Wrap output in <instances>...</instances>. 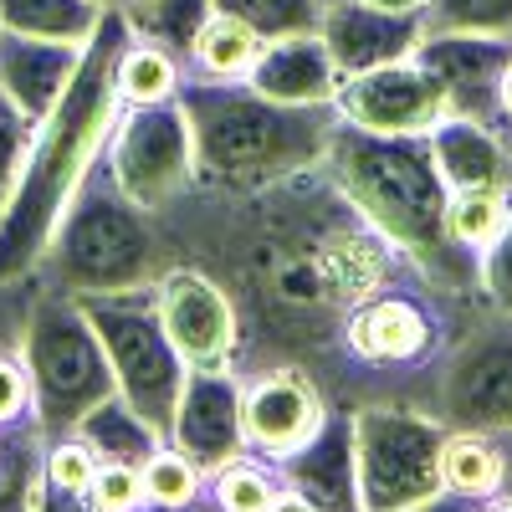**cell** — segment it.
Returning a JSON list of instances; mask_svg holds the SVG:
<instances>
[{
	"label": "cell",
	"instance_id": "6da1fadb",
	"mask_svg": "<svg viewBox=\"0 0 512 512\" xmlns=\"http://www.w3.org/2000/svg\"><path fill=\"white\" fill-rule=\"evenodd\" d=\"M154 221L169 262L205 267L231 292L241 318V379L262 369H303L328 395L344 359L349 313L420 277L410 256L359 216L323 164L262 190L190 185Z\"/></svg>",
	"mask_w": 512,
	"mask_h": 512
},
{
	"label": "cell",
	"instance_id": "7a4b0ae2",
	"mask_svg": "<svg viewBox=\"0 0 512 512\" xmlns=\"http://www.w3.org/2000/svg\"><path fill=\"white\" fill-rule=\"evenodd\" d=\"M128 16L103 11L98 31L82 41L77 72L67 82L62 103L31 128V144L21 159V180L16 195L0 216V287L26 282L47 251L62 210L82 190V180L93 175V164L103 159L113 123L123 113L118 103V52L128 47Z\"/></svg>",
	"mask_w": 512,
	"mask_h": 512
},
{
	"label": "cell",
	"instance_id": "3957f363",
	"mask_svg": "<svg viewBox=\"0 0 512 512\" xmlns=\"http://www.w3.org/2000/svg\"><path fill=\"white\" fill-rule=\"evenodd\" d=\"M323 169L354 200L359 216L410 256L431 287L466 297V303H487L482 256L461 251L446 231L451 190L436 169L431 134H364V128L338 118Z\"/></svg>",
	"mask_w": 512,
	"mask_h": 512
},
{
	"label": "cell",
	"instance_id": "277c9868",
	"mask_svg": "<svg viewBox=\"0 0 512 512\" xmlns=\"http://www.w3.org/2000/svg\"><path fill=\"white\" fill-rule=\"evenodd\" d=\"M180 108L195 144V185L205 190H262L328 159L338 108H287L251 82H180Z\"/></svg>",
	"mask_w": 512,
	"mask_h": 512
},
{
	"label": "cell",
	"instance_id": "5b68a950",
	"mask_svg": "<svg viewBox=\"0 0 512 512\" xmlns=\"http://www.w3.org/2000/svg\"><path fill=\"white\" fill-rule=\"evenodd\" d=\"M164 267L169 251L159 221L118 190L108 159H98L93 175L72 195V205L62 210L31 282L67 297H98V292L154 287Z\"/></svg>",
	"mask_w": 512,
	"mask_h": 512
},
{
	"label": "cell",
	"instance_id": "8992f818",
	"mask_svg": "<svg viewBox=\"0 0 512 512\" xmlns=\"http://www.w3.org/2000/svg\"><path fill=\"white\" fill-rule=\"evenodd\" d=\"M21 359L31 369L36 420L47 436L77 431V420L118 395L113 364L77 297L31 287L26 323H21Z\"/></svg>",
	"mask_w": 512,
	"mask_h": 512
},
{
	"label": "cell",
	"instance_id": "52a82bcc",
	"mask_svg": "<svg viewBox=\"0 0 512 512\" xmlns=\"http://www.w3.org/2000/svg\"><path fill=\"white\" fill-rule=\"evenodd\" d=\"M88 313L98 344L113 364V384L118 400L128 410H139L154 431L169 441V420H175L180 390L190 364L180 359V349L169 344V333L154 313V287H134V292H98V297H77Z\"/></svg>",
	"mask_w": 512,
	"mask_h": 512
},
{
	"label": "cell",
	"instance_id": "ba28073f",
	"mask_svg": "<svg viewBox=\"0 0 512 512\" xmlns=\"http://www.w3.org/2000/svg\"><path fill=\"white\" fill-rule=\"evenodd\" d=\"M354 415V472L364 512H405L446 492L441 446L446 425L415 405H359Z\"/></svg>",
	"mask_w": 512,
	"mask_h": 512
},
{
	"label": "cell",
	"instance_id": "9c48e42d",
	"mask_svg": "<svg viewBox=\"0 0 512 512\" xmlns=\"http://www.w3.org/2000/svg\"><path fill=\"white\" fill-rule=\"evenodd\" d=\"M431 415L446 431H512V313L477 308L436 364Z\"/></svg>",
	"mask_w": 512,
	"mask_h": 512
},
{
	"label": "cell",
	"instance_id": "30bf717a",
	"mask_svg": "<svg viewBox=\"0 0 512 512\" xmlns=\"http://www.w3.org/2000/svg\"><path fill=\"white\" fill-rule=\"evenodd\" d=\"M118 190L144 205L149 216L169 210L195 185V144L180 98L149 103V108H123L113 123V139L103 149Z\"/></svg>",
	"mask_w": 512,
	"mask_h": 512
},
{
	"label": "cell",
	"instance_id": "8fae6325",
	"mask_svg": "<svg viewBox=\"0 0 512 512\" xmlns=\"http://www.w3.org/2000/svg\"><path fill=\"white\" fill-rule=\"evenodd\" d=\"M154 313L190 369H236L241 318H236L231 292L205 267L169 262L154 282Z\"/></svg>",
	"mask_w": 512,
	"mask_h": 512
},
{
	"label": "cell",
	"instance_id": "7c38bea8",
	"mask_svg": "<svg viewBox=\"0 0 512 512\" xmlns=\"http://www.w3.org/2000/svg\"><path fill=\"white\" fill-rule=\"evenodd\" d=\"M333 108L344 123L364 128V134H431L446 118V98L436 88V77L415 57L344 77Z\"/></svg>",
	"mask_w": 512,
	"mask_h": 512
},
{
	"label": "cell",
	"instance_id": "4fadbf2b",
	"mask_svg": "<svg viewBox=\"0 0 512 512\" xmlns=\"http://www.w3.org/2000/svg\"><path fill=\"white\" fill-rule=\"evenodd\" d=\"M328 395L323 384L303 369H262L241 379V425H246V451L282 461L297 446L318 436L328 420Z\"/></svg>",
	"mask_w": 512,
	"mask_h": 512
},
{
	"label": "cell",
	"instance_id": "5bb4252c",
	"mask_svg": "<svg viewBox=\"0 0 512 512\" xmlns=\"http://www.w3.org/2000/svg\"><path fill=\"white\" fill-rule=\"evenodd\" d=\"M507 57H512V41L466 36V31H425L420 47H415V62L436 77V88L446 98V113L477 118V123H492V128H507L502 103H497Z\"/></svg>",
	"mask_w": 512,
	"mask_h": 512
},
{
	"label": "cell",
	"instance_id": "9a60e30c",
	"mask_svg": "<svg viewBox=\"0 0 512 512\" xmlns=\"http://www.w3.org/2000/svg\"><path fill=\"white\" fill-rule=\"evenodd\" d=\"M169 446L185 451L205 477L246 451L241 374L236 369H190L185 374L175 420H169Z\"/></svg>",
	"mask_w": 512,
	"mask_h": 512
},
{
	"label": "cell",
	"instance_id": "2e32d148",
	"mask_svg": "<svg viewBox=\"0 0 512 512\" xmlns=\"http://www.w3.org/2000/svg\"><path fill=\"white\" fill-rule=\"evenodd\" d=\"M318 36H323L338 77H359V72L415 57L420 36H425V16L420 11H379V6H364V0H323Z\"/></svg>",
	"mask_w": 512,
	"mask_h": 512
},
{
	"label": "cell",
	"instance_id": "e0dca14e",
	"mask_svg": "<svg viewBox=\"0 0 512 512\" xmlns=\"http://www.w3.org/2000/svg\"><path fill=\"white\" fill-rule=\"evenodd\" d=\"M277 472H282V487L308 497L318 512H364L359 472H354V415L328 410L318 436L308 446H297L292 456H282Z\"/></svg>",
	"mask_w": 512,
	"mask_h": 512
},
{
	"label": "cell",
	"instance_id": "ac0fdd59",
	"mask_svg": "<svg viewBox=\"0 0 512 512\" xmlns=\"http://www.w3.org/2000/svg\"><path fill=\"white\" fill-rule=\"evenodd\" d=\"M82 47L72 41H41V36H16L0 31V98L16 103L31 123H41L67 93L77 72Z\"/></svg>",
	"mask_w": 512,
	"mask_h": 512
},
{
	"label": "cell",
	"instance_id": "d6986e66",
	"mask_svg": "<svg viewBox=\"0 0 512 512\" xmlns=\"http://www.w3.org/2000/svg\"><path fill=\"white\" fill-rule=\"evenodd\" d=\"M431 154L446 190H507L512 195V134L477 118L446 113L431 128Z\"/></svg>",
	"mask_w": 512,
	"mask_h": 512
},
{
	"label": "cell",
	"instance_id": "ffe728a7",
	"mask_svg": "<svg viewBox=\"0 0 512 512\" xmlns=\"http://www.w3.org/2000/svg\"><path fill=\"white\" fill-rule=\"evenodd\" d=\"M251 88L272 98V103H287V108H323L338 98V67L323 47V36L308 31V36H282V41H267L262 57L251 67Z\"/></svg>",
	"mask_w": 512,
	"mask_h": 512
},
{
	"label": "cell",
	"instance_id": "44dd1931",
	"mask_svg": "<svg viewBox=\"0 0 512 512\" xmlns=\"http://www.w3.org/2000/svg\"><path fill=\"white\" fill-rule=\"evenodd\" d=\"M267 41L256 36L246 21L210 11V21L200 26L195 47L185 52V77H205V82H246L256 57H262Z\"/></svg>",
	"mask_w": 512,
	"mask_h": 512
},
{
	"label": "cell",
	"instance_id": "7402d4cb",
	"mask_svg": "<svg viewBox=\"0 0 512 512\" xmlns=\"http://www.w3.org/2000/svg\"><path fill=\"white\" fill-rule=\"evenodd\" d=\"M41 456H47V431L36 415L0 425V512H36Z\"/></svg>",
	"mask_w": 512,
	"mask_h": 512
},
{
	"label": "cell",
	"instance_id": "603a6c76",
	"mask_svg": "<svg viewBox=\"0 0 512 512\" xmlns=\"http://www.w3.org/2000/svg\"><path fill=\"white\" fill-rule=\"evenodd\" d=\"M77 436L98 451V461H123V466H144L164 446V436L154 431L139 410H128L118 395L82 415L77 420Z\"/></svg>",
	"mask_w": 512,
	"mask_h": 512
},
{
	"label": "cell",
	"instance_id": "cb8c5ba5",
	"mask_svg": "<svg viewBox=\"0 0 512 512\" xmlns=\"http://www.w3.org/2000/svg\"><path fill=\"white\" fill-rule=\"evenodd\" d=\"M118 103L123 108H149V103H169L180 98V82H185V67L175 52H164L159 41H144V36H128V47L118 52Z\"/></svg>",
	"mask_w": 512,
	"mask_h": 512
},
{
	"label": "cell",
	"instance_id": "d4e9b609",
	"mask_svg": "<svg viewBox=\"0 0 512 512\" xmlns=\"http://www.w3.org/2000/svg\"><path fill=\"white\" fill-rule=\"evenodd\" d=\"M441 482L456 497H472V502H492L502 492V446L497 436L482 431H446L441 446Z\"/></svg>",
	"mask_w": 512,
	"mask_h": 512
},
{
	"label": "cell",
	"instance_id": "484cf974",
	"mask_svg": "<svg viewBox=\"0 0 512 512\" xmlns=\"http://www.w3.org/2000/svg\"><path fill=\"white\" fill-rule=\"evenodd\" d=\"M98 21H103V11L93 0H0V31H16V36L82 47L98 31Z\"/></svg>",
	"mask_w": 512,
	"mask_h": 512
},
{
	"label": "cell",
	"instance_id": "4316f807",
	"mask_svg": "<svg viewBox=\"0 0 512 512\" xmlns=\"http://www.w3.org/2000/svg\"><path fill=\"white\" fill-rule=\"evenodd\" d=\"M282 492V472L277 461L256 456V451H241L231 456L226 466H216V472L205 477V497L216 502L221 512H267Z\"/></svg>",
	"mask_w": 512,
	"mask_h": 512
},
{
	"label": "cell",
	"instance_id": "83f0119b",
	"mask_svg": "<svg viewBox=\"0 0 512 512\" xmlns=\"http://www.w3.org/2000/svg\"><path fill=\"white\" fill-rule=\"evenodd\" d=\"M210 0H139L134 11H123L128 16V31L144 36V41H159L164 52H175L180 67H185V52L195 47V36L200 26L210 21Z\"/></svg>",
	"mask_w": 512,
	"mask_h": 512
},
{
	"label": "cell",
	"instance_id": "f1b7e54d",
	"mask_svg": "<svg viewBox=\"0 0 512 512\" xmlns=\"http://www.w3.org/2000/svg\"><path fill=\"white\" fill-rule=\"evenodd\" d=\"M507 205H512L507 190H451V200H446V231H451V241L461 251L482 256L492 246V236L502 231V221H507Z\"/></svg>",
	"mask_w": 512,
	"mask_h": 512
},
{
	"label": "cell",
	"instance_id": "f546056e",
	"mask_svg": "<svg viewBox=\"0 0 512 512\" xmlns=\"http://www.w3.org/2000/svg\"><path fill=\"white\" fill-rule=\"evenodd\" d=\"M221 16L246 21L262 41H282V36H308L318 31L323 0H210Z\"/></svg>",
	"mask_w": 512,
	"mask_h": 512
},
{
	"label": "cell",
	"instance_id": "4dcf8cb0",
	"mask_svg": "<svg viewBox=\"0 0 512 512\" xmlns=\"http://www.w3.org/2000/svg\"><path fill=\"white\" fill-rule=\"evenodd\" d=\"M425 31H466L512 41V0H425Z\"/></svg>",
	"mask_w": 512,
	"mask_h": 512
},
{
	"label": "cell",
	"instance_id": "1f68e13d",
	"mask_svg": "<svg viewBox=\"0 0 512 512\" xmlns=\"http://www.w3.org/2000/svg\"><path fill=\"white\" fill-rule=\"evenodd\" d=\"M144 492H149V502L185 507V502H195V497L205 492V472H200L185 451H175V446L164 441V446L144 461Z\"/></svg>",
	"mask_w": 512,
	"mask_h": 512
},
{
	"label": "cell",
	"instance_id": "d6a6232c",
	"mask_svg": "<svg viewBox=\"0 0 512 512\" xmlns=\"http://www.w3.org/2000/svg\"><path fill=\"white\" fill-rule=\"evenodd\" d=\"M98 451L82 441L77 431H62V436H47V456H41V477L52 487H67V492H93V477H98Z\"/></svg>",
	"mask_w": 512,
	"mask_h": 512
},
{
	"label": "cell",
	"instance_id": "836d02e7",
	"mask_svg": "<svg viewBox=\"0 0 512 512\" xmlns=\"http://www.w3.org/2000/svg\"><path fill=\"white\" fill-rule=\"evenodd\" d=\"M31 118L0 98V216H6V205L16 195V180H21V159H26V144H31Z\"/></svg>",
	"mask_w": 512,
	"mask_h": 512
},
{
	"label": "cell",
	"instance_id": "e575fe53",
	"mask_svg": "<svg viewBox=\"0 0 512 512\" xmlns=\"http://www.w3.org/2000/svg\"><path fill=\"white\" fill-rule=\"evenodd\" d=\"M88 497H93V507H98V512H134L139 502H149V492H144V466L103 461Z\"/></svg>",
	"mask_w": 512,
	"mask_h": 512
},
{
	"label": "cell",
	"instance_id": "d590c367",
	"mask_svg": "<svg viewBox=\"0 0 512 512\" xmlns=\"http://www.w3.org/2000/svg\"><path fill=\"white\" fill-rule=\"evenodd\" d=\"M482 297H487V308L512 313V205H507L502 231L482 251Z\"/></svg>",
	"mask_w": 512,
	"mask_h": 512
},
{
	"label": "cell",
	"instance_id": "8d00e7d4",
	"mask_svg": "<svg viewBox=\"0 0 512 512\" xmlns=\"http://www.w3.org/2000/svg\"><path fill=\"white\" fill-rule=\"evenodd\" d=\"M36 415V395H31V369L21 359V344L0 349V425Z\"/></svg>",
	"mask_w": 512,
	"mask_h": 512
},
{
	"label": "cell",
	"instance_id": "74e56055",
	"mask_svg": "<svg viewBox=\"0 0 512 512\" xmlns=\"http://www.w3.org/2000/svg\"><path fill=\"white\" fill-rule=\"evenodd\" d=\"M31 277L26 282H11L0 287V349L6 344H21V323H26V303H31Z\"/></svg>",
	"mask_w": 512,
	"mask_h": 512
},
{
	"label": "cell",
	"instance_id": "f35d334b",
	"mask_svg": "<svg viewBox=\"0 0 512 512\" xmlns=\"http://www.w3.org/2000/svg\"><path fill=\"white\" fill-rule=\"evenodd\" d=\"M36 512H98L88 492H67V487H52L41 477V497H36Z\"/></svg>",
	"mask_w": 512,
	"mask_h": 512
},
{
	"label": "cell",
	"instance_id": "ab89813d",
	"mask_svg": "<svg viewBox=\"0 0 512 512\" xmlns=\"http://www.w3.org/2000/svg\"><path fill=\"white\" fill-rule=\"evenodd\" d=\"M405 512H482V502H472V497H456V492H441V497L420 502V507H405Z\"/></svg>",
	"mask_w": 512,
	"mask_h": 512
},
{
	"label": "cell",
	"instance_id": "60d3db41",
	"mask_svg": "<svg viewBox=\"0 0 512 512\" xmlns=\"http://www.w3.org/2000/svg\"><path fill=\"white\" fill-rule=\"evenodd\" d=\"M267 512H318V507H313L308 497H297L292 487H282V492H277V502H272Z\"/></svg>",
	"mask_w": 512,
	"mask_h": 512
},
{
	"label": "cell",
	"instance_id": "b9f144b4",
	"mask_svg": "<svg viewBox=\"0 0 512 512\" xmlns=\"http://www.w3.org/2000/svg\"><path fill=\"white\" fill-rule=\"evenodd\" d=\"M497 103H502V123H507V134H512V57L502 67V88H497Z\"/></svg>",
	"mask_w": 512,
	"mask_h": 512
},
{
	"label": "cell",
	"instance_id": "7bdbcfd3",
	"mask_svg": "<svg viewBox=\"0 0 512 512\" xmlns=\"http://www.w3.org/2000/svg\"><path fill=\"white\" fill-rule=\"evenodd\" d=\"M497 446H502V492H512V431H502Z\"/></svg>",
	"mask_w": 512,
	"mask_h": 512
},
{
	"label": "cell",
	"instance_id": "ee69618b",
	"mask_svg": "<svg viewBox=\"0 0 512 512\" xmlns=\"http://www.w3.org/2000/svg\"><path fill=\"white\" fill-rule=\"evenodd\" d=\"M364 6H379V11H425V0H364Z\"/></svg>",
	"mask_w": 512,
	"mask_h": 512
},
{
	"label": "cell",
	"instance_id": "f6af8a7d",
	"mask_svg": "<svg viewBox=\"0 0 512 512\" xmlns=\"http://www.w3.org/2000/svg\"><path fill=\"white\" fill-rule=\"evenodd\" d=\"M482 512H512V492H497L492 502H482Z\"/></svg>",
	"mask_w": 512,
	"mask_h": 512
},
{
	"label": "cell",
	"instance_id": "bcb514c9",
	"mask_svg": "<svg viewBox=\"0 0 512 512\" xmlns=\"http://www.w3.org/2000/svg\"><path fill=\"white\" fill-rule=\"evenodd\" d=\"M93 6H98V11H134L139 0H93Z\"/></svg>",
	"mask_w": 512,
	"mask_h": 512
}]
</instances>
